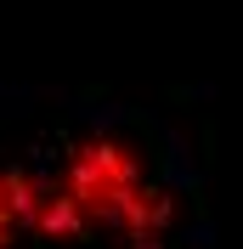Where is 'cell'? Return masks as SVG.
<instances>
[{"instance_id": "cell-1", "label": "cell", "mask_w": 243, "mask_h": 249, "mask_svg": "<svg viewBox=\"0 0 243 249\" xmlns=\"http://www.w3.org/2000/svg\"><path fill=\"white\" fill-rule=\"evenodd\" d=\"M62 193L85 210V221L91 227H119L124 204L136 198L141 187V159L136 147H124V142H85L74 159H68V170H62Z\"/></svg>"}, {"instance_id": "cell-2", "label": "cell", "mask_w": 243, "mask_h": 249, "mask_svg": "<svg viewBox=\"0 0 243 249\" xmlns=\"http://www.w3.org/2000/svg\"><path fill=\"white\" fill-rule=\"evenodd\" d=\"M40 198H46V187H34V176L0 170V249H12V238L23 232V227H34Z\"/></svg>"}]
</instances>
